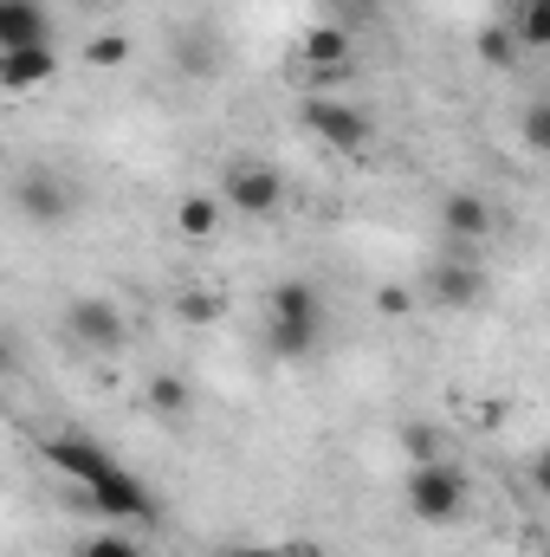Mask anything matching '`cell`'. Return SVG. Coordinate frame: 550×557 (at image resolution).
Masks as SVG:
<instances>
[{
  "label": "cell",
  "mask_w": 550,
  "mask_h": 557,
  "mask_svg": "<svg viewBox=\"0 0 550 557\" xmlns=\"http://www.w3.org/2000/svg\"><path fill=\"white\" fill-rule=\"evenodd\" d=\"M46 460H52L65 480H78L85 499H91L104 519H130V525H149V519H155V493L142 486L117 454H104L98 441H85V434H59V441H46Z\"/></svg>",
  "instance_id": "6da1fadb"
},
{
  "label": "cell",
  "mask_w": 550,
  "mask_h": 557,
  "mask_svg": "<svg viewBox=\"0 0 550 557\" xmlns=\"http://www.w3.org/2000/svg\"><path fill=\"white\" fill-rule=\"evenodd\" d=\"M266 344H273V357H285V363H298V357H311L324 344V298H317L311 278H278Z\"/></svg>",
  "instance_id": "7a4b0ae2"
},
{
  "label": "cell",
  "mask_w": 550,
  "mask_h": 557,
  "mask_svg": "<svg viewBox=\"0 0 550 557\" xmlns=\"http://www.w3.org/2000/svg\"><path fill=\"white\" fill-rule=\"evenodd\" d=\"M409 512L427 525H447L466 512V473L453 460H414L409 467Z\"/></svg>",
  "instance_id": "3957f363"
},
{
  "label": "cell",
  "mask_w": 550,
  "mask_h": 557,
  "mask_svg": "<svg viewBox=\"0 0 550 557\" xmlns=\"http://www.w3.org/2000/svg\"><path fill=\"white\" fill-rule=\"evenodd\" d=\"M298 124H304L311 137H324L330 149H343V156H363V149H370V117H363L357 104H337V98H304V104H298Z\"/></svg>",
  "instance_id": "277c9868"
},
{
  "label": "cell",
  "mask_w": 550,
  "mask_h": 557,
  "mask_svg": "<svg viewBox=\"0 0 550 557\" xmlns=\"http://www.w3.org/2000/svg\"><path fill=\"white\" fill-rule=\"evenodd\" d=\"M221 188H227V208H240L247 221H266L285 201V175H278L273 162H234L221 175Z\"/></svg>",
  "instance_id": "5b68a950"
},
{
  "label": "cell",
  "mask_w": 550,
  "mask_h": 557,
  "mask_svg": "<svg viewBox=\"0 0 550 557\" xmlns=\"http://www.w3.org/2000/svg\"><path fill=\"white\" fill-rule=\"evenodd\" d=\"M13 208H20L33 227H65V214H72V188H65L52 169H26V175L13 182Z\"/></svg>",
  "instance_id": "8992f818"
},
{
  "label": "cell",
  "mask_w": 550,
  "mask_h": 557,
  "mask_svg": "<svg viewBox=\"0 0 550 557\" xmlns=\"http://www.w3.org/2000/svg\"><path fill=\"white\" fill-rule=\"evenodd\" d=\"M65 337L85 350H117L124 344V311L111 298H72L65 305Z\"/></svg>",
  "instance_id": "52a82bcc"
},
{
  "label": "cell",
  "mask_w": 550,
  "mask_h": 557,
  "mask_svg": "<svg viewBox=\"0 0 550 557\" xmlns=\"http://www.w3.org/2000/svg\"><path fill=\"white\" fill-rule=\"evenodd\" d=\"M52 78H59L52 39H46V46H13V52H0V85H7V91H39V85H52Z\"/></svg>",
  "instance_id": "ba28073f"
},
{
  "label": "cell",
  "mask_w": 550,
  "mask_h": 557,
  "mask_svg": "<svg viewBox=\"0 0 550 557\" xmlns=\"http://www.w3.org/2000/svg\"><path fill=\"white\" fill-rule=\"evenodd\" d=\"M440 227H447L453 240H486V234H492V208H486V195L453 188V195L440 201Z\"/></svg>",
  "instance_id": "9c48e42d"
},
{
  "label": "cell",
  "mask_w": 550,
  "mask_h": 557,
  "mask_svg": "<svg viewBox=\"0 0 550 557\" xmlns=\"http://www.w3.org/2000/svg\"><path fill=\"white\" fill-rule=\"evenodd\" d=\"M52 26H46V7L39 0H0V52L13 46H46Z\"/></svg>",
  "instance_id": "30bf717a"
},
{
  "label": "cell",
  "mask_w": 550,
  "mask_h": 557,
  "mask_svg": "<svg viewBox=\"0 0 550 557\" xmlns=\"http://www.w3.org/2000/svg\"><path fill=\"white\" fill-rule=\"evenodd\" d=\"M304 65H311V78H350V33L311 26L304 33Z\"/></svg>",
  "instance_id": "8fae6325"
},
{
  "label": "cell",
  "mask_w": 550,
  "mask_h": 557,
  "mask_svg": "<svg viewBox=\"0 0 550 557\" xmlns=\"http://www.w3.org/2000/svg\"><path fill=\"white\" fill-rule=\"evenodd\" d=\"M427 292H434L440 305H479V298H486V273H479L473 260H440L434 278H427Z\"/></svg>",
  "instance_id": "7c38bea8"
},
{
  "label": "cell",
  "mask_w": 550,
  "mask_h": 557,
  "mask_svg": "<svg viewBox=\"0 0 550 557\" xmlns=\"http://www.w3.org/2000/svg\"><path fill=\"white\" fill-rule=\"evenodd\" d=\"M175 227H182L188 240H214V234H221V201H214V195H188V201L175 208Z\"/></svg>",
  "instance_id": "4fadbf2b"
},
{
  "label": "cell",
  "mask_w": 550,
  "mask_h": 557,
  "mask_svg": "<svg viewBox=\"0 0 550 557\" xmlns=\"http://www.w3.org/2000/svg\"><path fill=\"white\" fill-rule=\"evenodd\" d=\"M512 33H518V46H550V0H518V13H512Z\"/></svg>",
  "instance_id": "5bb4252c"
},
{
  "label": "cell",
  "mask_w": 550,
  "mask_h": 557,
  "mask_svg": "<svg viewBox=\"0 0 550 557\" xmlns=\"http://www.w3.org/2000/svg\"><path fill=\"white\" fill-rule=\"evenodd\" d=\"M149 409H155V416H182V409H188V383H182V376H155V383H149Z\"/></svg>",
  "instance_id": "9a60e30c"
},
{
  "label": "cell",
  "mask_w": 550,
  "mask_h": 557,
  "mask_svg": "<svg viewBox=\"0 0 550 557\" xmlns=\"http://www.w3.org/2000/svg\"><path fill=\"white\" fill-rule=\"evenodd\" d=\"M518 137H525V149L550 156V104H525V117H518Z\"/></svg>",
  "instance_id": "2e32d148"
},
{
  "label": "cell",
  "mask_w": 550,
  "mask_h": 557,
  "mask_svg": "<svg viewBox=\"0 0 550 557\" xmlns=\"http://www.w3.org/2000/svg\"><path fill=\"white\" fill-rule=\"evenodd\" d=\"M78 557H142V552L130 545V539H111V532H104V539H85Z\"/></svg>",
  "instance_id": "e0dca14e"
},
{
  "label": "cell",
  "mask_w": 550,
  "mask_h": 557,
  "mask_svg": "<svg viewBox=\"0 0 550 557\" xmlns=\"http://www.w3.org/2000/svg\"><path fill=\"white\" fill-rule=\"evenodd\" d=\"M512 46H518V33H512V26H499V33H486V39H479V52H486L492 65H505V59H512Z\"/></svg>",
  "instance_id": "ac0fdd59"
},
{
  "label": "cell",
  "mask_w": 550,
  "mask_h": 557,
  "mask_svg": "<svg viewBox=\"0 0 550 557\" xmlns=\"http://www.w3.org/2000/svg\"><path fill=\"white\" fill-rule=\"evenodd\" d=\"M402 447H409V467H414V460H440V454H434V428H409V434H402Z\"/></svg>",
  "instance_id": "d6986e66"
},
{
  "label": "cell",
  "mask_w": 550,
  "mask_h": 557,
  "mask_svg": "<svg viewBox=\"0 0 550 557\" xmlns=\"http://www.w3.org/2000/svg\"><path fill=\"white\" fill-rule=\"evenodd\" d=\"M124 52H130L124 39H98V46H91V65H124Z\"/></svg>",
  "instance_id": "ffe728a7"
},
{
  "label": "cell",
  "mask_w": 550,
  "mask_h": 557,
  "mask_svg": "<svg viewBox=\"0 0 550 557\" xmlns=\"http://www.w3.org/2000/svg\"><path fill=\"white\" fill-rule=\"evenodd\" d=\"M532 486H538V499H550V447L532 454Z\"/></svg>",
  "instance_id": "44dd1931"
},
{
  "label": "cell",
  "mask_w": 550,
  "mask_h": 557,
  "mask_svg": "<svg viewBox=\"0 0 550 557\" xmlns=\"http://www.w3.org/2000/svg\"><path fill=\"white\" fill-rule=\"evenodd\" d=\"M214 311H221V305H214V298H201V292H188V298H182V318H195V324H201V318H214Z\"/></svg>",
  "instance_id": "7402d4cb"
},
{
  "label": "cell",
  "mask_w": 550,
  "mask_h": 557,
  "mask_svg": "<svg viewBox=\"0 0 550 557\" xmlns=\"http://www.w3.org/2000/svg\"><path fill=\"white\" fill-rule=\"evenodd\" d=\"M221 557H285V552H273V545H227Z\"/></svg>",
  "instance_id": "603a6c76"
},
{
  "label": "cell",
  "mask_w": 550,
  "mask_h": 557,
  "mask_svg": "<svg viewBox=\"0 0 550 557\" xmlns=\"http://www.w3.org/2000/svg\"><path fill=\"white\" fill-rule=\"evenodd\" d=\"M85 7H111V0H85Z\"/></svg>",
  "instance_id": "cb8c5ba5"
}]
</instances>
